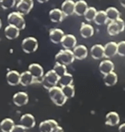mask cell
<instances>
[{"instance_id": "cell-1", "label": "cell", "mask_w": 125, "mask_h": 132, "mask_svg": "<svg viewBox=\"0 0 125 132\" xmlns=\"http://www.w3.org/2000/svg\"><path fill=\"white\" fill-rule=\"evenodd\" d=\"M49 95H50V100L57 107H62L65 104L66 101L68 100L65 95L62 92L61 87L56 86L54 88L49 89Z\"/></svg>"}, {"instance_id": "cell-2", "label": "cell", "mask_w": 125, "mask_h": 132, "mask_svg": "<svg viewBox=\"0 0 125 132\" xmlns=\"http://www.w3.org/2000/svg\"><path fill=\"white\" fill-rule=\"evenodd\" d=\"M55 60L57 62L61 64H64L65 66H69V65L72 64L76 60L73 53L72 50H69V49H62L58 53L56 54Z\"/></svg>"}, {"instance_id": "cell-3", "label": "cell", "mask_w": 125, "mask_h": 132, "mask_svg": "<svg viewBox=\"0 0 125 132\" xmlns=\"http://www.w3.org/2000/svg\"><path fill=\"white\" fill-rule=\"evenodd\" d=\"M59 76L52 69V70H50L46 73H44L42 84L44 88L49 90V89L57 86V84L59 83Z\"/></svg>"}, {"instance_id": "cell-4", "label": "cell", "mask_w": 125, "mask_h": 132, "mask_svg": "<svg viewBox=\"0 0 125 132\" xmlns=\"http://www.w3.org/2000/svg\"><path fill=\"white\" fill-rule=\"evenodd\" d=\"M8 24H12L19 29V30H24L25 28V19L24 18V15L19 12H12L8 15L7 17Z\"/></svg>"}, {"instance_id": "cell-5", "label": "cell", "mask_w": 125, "mask_h": 132, "mask_svg": "<svg viewBox=\"0 0 125 132\" xmlns=\"http://www.w3.org/2000/svg\"><path fill=\"white\" fill-rule=\"evenodd\" d=\"M125 28V23L121 18L114 21H110L107 26V32L110 36H116L122 32H123Z\"/></svg>"}, {"instance_id": "cell-6", "label": "cell", "mask_w": 125, "mask_h": 132, "mask_svg": "<svg viewBox=\"0 0 125 132\" xmlns=\"http://www.w3.org/2000/svg\"><path fill=\"white\" fill-rule=\"evenodd\" d=\"M38 48V41L34 37H27L22 41V49L26 53H32Z\"/></svg>"}, {"instance_id": "cell-7", "label": "cell", "mask_w": 125, "mask_h": 132, "mask_svg": "<svg viewBox=\"0 0 125 132\" xmlns=\"http://www.w3.org/2000/svg\"><path fill=\"white\" fill-rule=\"evenodd\" d=\"M28 71L33 75V77L35 78V83H37V84L41 83L42 84L43 78L44 75L43 67L40 66V65L37 63H32L29 66Z\"/></svg>"}, {"instance_id": "cell-8", "label": "cell", "mask_w": 125, "mask_h": 132, "mask_svg": "<svg viewBox=\"0 0 125 132\" xmlns=\"http://www.w3.org/2000/svg\"><path fill=\"white\" fill-rule=\"evenodd\" d=\"M34 2L33 0H18L17 3V11L23 15H27L32 10Z\"/></svg>"}, {"instance_id": "cell-9", "label": "cell", "mask_w": 125, "mask_h": 132, "mask_svg": "<svg viewBox=\"0 0 125 132\" xmlns=\"http://www.w3.org/2000/svg\"><path fill=\"white\" fill-rule=\"evenodd\" d=\"M20 124L25 129H30L36 125V119L31 114H24L20 118Z\"/></svg>"}, {"instance_id": "cell-10", "label": "cell", "mask_w": 125, "mask_h": 132, "mask_svg": "<svg viewBox=\"0 0 125 132\" xmlns=\"http://www.w3.org/2000/svg\"><path fill=\"white\" fill-rule=\"evenodd\" d=\"M13 103L17 107H22L24 106L28 103L29 102V95H27V93L25 92H17L12 97Z\"/></svg>"}, {"instance_id": "cell-11", "label": "cell", "mask_w": 125, "mask_h": 132, "mask_svg": "<svg viewBox=\"0 0 125 132\" xmlns=\"http://www.w3.org/2000/svg\"><path fill=\"white\" fill-rule=\"evenodd\" d=\"M64 31L59 28H52L49 32V38L53 44H59L62 42V39L64 37Z\"/></svg>"}, {"instance_id": "cell-12", "label": "cell", "mask_w": 125, "mask_h": 132, "mask_svg": "<svg viewBox=\"0 0 125 132\" xmlns=\"http://www.w3.org/2000/svg\"><path fill=\"white\" fill-rule=\"evenodd\" d=\"M62 46L64 49L73 50L77 46V39L72 34H65L61 42Z\"/></svg>"}, {"instance_id": "cell-13", "label": "cell", "mask_w": 125, "mask_h": 132, "mask_svg": "<svg viewBox=\"0 0 125 132\" xmlns=\"http://www.w3.org/2000/svg\"><path fill=\"white\" fill-rule=\"evenodd\" d=\"M58 126L57 121L53 119H49L43 121L39 124V131L40 132H52L56 127Z\"/></svg>"}, {"instance_id": "cell-14", "label": "cell", "mask_w": 125, "mask_h": 132, "mask_svg": "<svg viewBox=\"0 0 125 132\" xmlns=\"http://www.w3.org/2000/svg\"><path fill=\"white\" fill-rule=\"evenodd\" d=\"M20 77L21 73H19L17 71L11 70L6 73V81L10 86H17L20 84Z\"/></svg>"}, {"instance_id": "cell-15", "label": "cell", "mask_w": 125, "mask_h": 132, "mask_svg": "<svg viewBox=\"0 0 125 132\" xmlns=\"http://www.w3.org/2000/svg\"><path fill=\"white\" fill-rule=\"evenodd\" d=\"M65 17L66 16L62 12L61 9L55 8L50 10V12H49V18H50V21L52 23H61Z\"/></svg>"}, {"instance_id": "cell-16", "label": "cell", "mask_w": 125, "mask_h": 132, "mask_svg": "<svg viewBox=\"0 0 125 132\" xmlns=\"http://www.w3.org/2000/svg\"><path fill=\"white\" fill-rule=\"evenodd\" d=\"M117 54V43L114 41L108 42L104 46V56L107 59H110Z\"/></svg>"}, {"instance_id": "cell-17", "label": "cell", "mask_w": 125, "mask_h": 132, "mask_svg": "<svg viewBox=\"0 0 125 132\" xmlns=\"http://www.w3.org/2000/svg\"><path fill=\"white\" fill-rule=\"evenodd\" d=\"M75 4L76 2L73 0H65L62 3L61 10L66 17L70 16L75 13Z\"/></svg>"}, {"instance_id": "cell-18", "label": "cell", "mask_w": 125, "mask_h": 132, "mask_svg": "<svg viewBox=\"0 0 125 132\" xmlns=\"http://www.w3.org/2000/svg\"><path fill=\"white\" fill-rule=\"evenodd\" d=\"M114 69H115L114 63L109 60H103L99 64V70L101 73H102L103 75H108V73L111 72H114Z\"/></svg>"}, {"instance_id": "cell-19", "label": "cell", "mask_w": 125, "mask_h": 132, "mask_svg": "<svg viewBox=\"0 0 125 132\" xmlns=\"http://www.w3.org/2000/svg\"><path fill=\"white\" fill-rule=\"evenodd\" d=\"M72 51L76 60H84L88 56V49H87V47L84 45H78Z\"/></svg>"}, {"instance_id": "cell-20", "label": "cell", "mask_w": 125, "mask_h": 132, "mask_svg": "<svg viewBox=\"0 0 125 132\" xmlns=\"http://www.w3.org/2000/svg\"><path fill=\"white\" fill-rule=\"evenodd\" d=\"M91 57L95 60H101L104 56V46L100 44H96L90 49Z\"/></svg>"}, {"instance_id": "cell-21", "label": "cell", "mask_w": 125, "mask_h": 132, "mask_svg": "<svg viewBox=\"0 0 125 132\" xmlns=\"http://www.w3.org/2000/svg\"><path fill=\"white\" fill-rule=\"evenodd\" d=\"M20 30L16 26L12 24H8L5 28H4V35H5L6 39H15L19 36Z\"/></svg>"}, {"instance_id": "cell-22", "label": "cell", "mask_w": 125, "mask_h": 132, "mask_svg": "<svg viewBox=\"0 0 125 132\" xmlns=\"http://www.w3.org/2000/svg\"><path fill=\"white\" fill-rule=\"evenodd\" d=\"M120 122V116L117 112H109L105 117V123L109 126H117Z\"/></svg>"}, {"instance_id": "cell-23", "label": "cell", "mask_w": 125, "mask_h": 132, "mask_svg": "<svg viewBox=\"0 0 125 132\" xmlns=\"http://www.w3.org/2000/svg\"><path fill=\"white\" fill-rule=\"evenodd\" d=\"M20 84L24 87L35 84V78L33 77V75L29 71L23 72L21 73V77H20Z\"/></svg>"}, {"instance_id": "cell-24", "label": "cell", "mask_w": 125, "mask_h": 132, "mask_svg": "<svg viewBox=\"0 0 125 132\" xmlns=\"http://www.w3.org/2000/svg\"><path fill=\"white\" fill-rule=\"evenodd\" d=\"M88 8V4L84 0H77L75 4V14L77 16H84Z\"/></svg>"}, {"instance_id": "cell-25", "label": "cell", "mask_w": 125, "mask_h": 132, "mask_svg": "<svg viewBox=\"0 0 125 132\" xmlns=\"http://www.w3.org/2000/svg\"><path fill=\"white\" fill-rule=\"evenodd\" d=\"M80 34L84 39H88L93 36L94 34V28L90 24L82 23L80 27Z\"/></svg>"}, {"instance_id": "cell-26", "label": "cell", "mask_w": 125, "mask_h": 132, "mask_svg": "<svg viewBox=\"0 0 125 132\" xmlns=\"http://www.w3.org/2000/svg\"><path fill=\"white\" fill-rule=\"evenodd\" d=\"M14 122L11 118H5L0 123V129H1L2 132H11L14 128Z\"/></svg>"}, {"instance_id": "cell-27", "label": "cell", "mask_w": 125, "mask_h": 132, "mask_svg": "<svg viewBox=\"0 0 125 132\" xmlns=\"http://www.w3.org/2000/svg\"><path fill=\"white\" fill-rule=\"evenodd\" d=\"M108 21L109 19L105 11H98L97 15H96L95 19H94L95 24H97V26H102V24H105Z\"/></svg>"}, {"instance_id": "cell-28", "label": "cell", "mask_w": 125, "mask_h": 132, "mask_svg": "<svg viewBox=\"0 0 125 132\" xmlns=\"http://www.w3.org/2000/svg\"><path fill=\"white\" fill-rule=\"evenodd\" d=\"M103 81L104 84L108 87L115 86L117 82V75L115 72H111L108 75H105L103 77Z\"/></svg>"}, {"instance_id": "cell-29", "label": "cell", "mask_w": 125, "mask_h": 132, "mask_svg": "<svg viewBox=\"0 0 125 132\" xmlns=\"http://www.w3.org/2000/svg\"><path fill=\"white\" fill-rule=\"evenodd\" d=\"M106 14L109 21H114L120 19V12L115 7H109L106 9Z\"/></svg>"}, {"instance_id": "cell-30", "label": "cell", "mask_w": 125, "mask_h": 132, "mask_svg": "<svg viewBox=\"0 0 125 132\" xmlns=\"http://www.w3.org/2000/svg\"><path fill=\"white\" fill-rule=\"evenodd\" d=\"M73 83V75L71 73H67L65 75L59 78V85L60 87L68 86V85H71Z\"/></svg>"}, {"instance_id": "cell-31", "label": "cell", "mask_w": 125, "mask_h": 132, "mask_svg": "<svg viewBox=\"0 0 125 132\" xmlns=\"http://www.w3.org/2000/svg\"><path fill=\"white\" fill-rule=\"evenodd\" d=\"M97 13V11L95 7H89L88 10L86 11L85 14H84V19L88 22L94 21Z\"/></svg>"}, {"instance_id": "cell-32", "label": "cell", "mask_w": 125, "mask_h": 132, "mask_svg": "<svg viewBox=\"0 0 125 132\" xmlns=\"http://www.w3.org/2000/svg\"><path fill=\"white\" fill-rule=\"evenodd\" d=\"M67 66L64 64H61V63H58V62H56V64L54 65V68H53V70L55 71L56 73L61 77L67 73Z\"/></svg>"}, {"instance_id": "cell-33", "label": "cell", "mask_w": 125, "mask_h": 132, "mask_svg": "<svg viewBox=\"0 0 125 132\" xmlns=\"http://www.w3.org/2000/svg\"><path fill=\"white\" fill-rule=\"evenodd\" d=\"M62 89V92L67 97V99H70V98H73L75 95V88L74 86L72 84L71 85H68V86H64V87H61Z\"/></svg>"}, {"instance_id": "cell-34", "label": "cell", "mask_w": 125, "mask_h": 132, "mask_svg": "<svg viewBox=\"0 0 125 132\" xmlns=\"http://www.w3.org/2000/svg\"><path fill=\"white\" fill-rule=\"evenodd\" d=\"M0 4L4 10H8L17 5V0H0Z\"/></svg>"}, {"instance_id": "cell-35", "label": "cell", "mask_w": 125, "mask_h": 132, "mask_svg": "<svg viewBox=\"0 0 125 132\" xmlns=\"http://www.w3.org/2000/svg\"><path fill=\"white\" fill-rule=\"evenodd\" d=\"M117 54L119 56L125 57V41L117 43Z\"/></svg>"}, {"instance_id": "cell-36", "label": "cell", "mask_w": 125, "mask_h": 132, "mask_svg": "<svg viewBox=\"0 0 125 132\" xmlns=\"http://www.w3.org/2000/svg\"><path fill=\"white\" fill-rule=\"evenodd\" d=\"M11 132H25V129H24L21 124L15 125L14 128L12 129V130Z\"/></svg>"}, {"instance_id": "cell-37", "label": "cell", "mask_w": 125, "mask_h": 132, "mask_svg": "<svg viewBox=\"0 0 125 132\" xmlns=\"http://www.w3.org/2000/svg\"><path fill=\"white\" fill-rule=\"evenodd\" d=\"M118 131L119 132H125V122L119 125V128H118Z\"/></svg>"}, {"instance_id": "cell-38", "label": "cell", "mask_w": 125, "mask_h": 132, "mask_svg": "<svg viewBox=\"0 0 125 132\" xmlns=\"http://www.w3.org/2000/svg\"><path fill=\"white\" fill-rule=\"evenodd\" d=\"M52 132H64V129H62V127L57 126V127H56L54 129H53Z\"/></svg>"}, {"instance_id": "cell-39", "label": "cell", "mask_w": 125, "mask_h": 132, "mask_svg": "<svg viewBox=\"0 0 125 132\" xmlns=\"http://www.w3.org/2000/svg\"><path fill=\"white\" fill-rule=\"evenodd\" d=\"M119 3L122 6V7L125 8V0H119Z\"/></svg>"}, {"instance_id": "cell-40", "label": "cell", "mask_w": 125, "mask_h": 132, "mask_svg": "<svg viewBox=\"0 0 125 132\" xmlns=\"http://www.w3.org/2000/svg\"><path fill=\"white\" fill-rule=\"evenodd\" d=\"M37 1L40 4H44V3H47L49 0H37Z\"/></svg>"}]
</instances>
